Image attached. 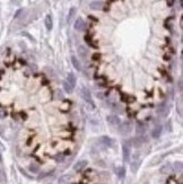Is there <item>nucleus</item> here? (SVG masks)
Masks as SVG:
<instances>
[{
	"label": "nucleus",
	"instance_id": "f257e3e1",
	"mask_svg": "<svg viewBox=\"0 0 183 184\" xmlns=\"http://www.w3.org/2000/svg\"><path fill=\"white\" fill-rule=\"evenodd\" d=\"M80 96L83 97V99H84L88 105H90L92 109L95 107V106H94V101H93L92 95H90V92H89V89H88L87 87H81V89H80Z\"/></svg>",
	"mask_w": 183,
	"mask_h": 184
},
{
	"label": "nucleus",
	"instance_id": "f03ea898",
	"mask_svg": "<svg viewBox=\"0 0 183 184\" xmlns=\"http://www.w3.org/2000/svg\"><path fill=\"white\" fill-rule=\"evenodd\" d=\"M130 155H131V141L130 140H126L122 144V157L124 161H129L130 159Z\"/></svg>",
	"mask_w": 183,
	"mask_h": 184
},
{
	"label": "nucleus",
	"instance_id": "7ed1b4c3",
	"mask_svg": "<svg viewBox=\"0 0 183 184\" xmlns=\"http://www.w3.org/2000/svg\"><path fill=\"white\" fill-rule=\"evenodd\" d=\"M119 132L121 136H128L131 132V124L129 122H123L119 124Z\"/></svg>",
	"mask_w": 183,
	"mask_h": 184
},
{
	"label": "nucleus",
	"instance_id": "20e7f679",
	"mask_svg": "<svg viewBox=\"0 0 183 184\" xmlns=\"http://www.w3.org/2000/svg\"><path fill=\"white\" fill-rule=\"evenodd\" d=\"M85 27H86V24L84 22V19L81 17H78L76 20H75V24H73V28L78 32H83L85 31Z\"/></svg>",
	"mask_w": 183,
	"mask_h": 184
},
{
	"label": "nucleus",
	"instance_id": "39448f33",
	"mask_svg": "<svg viewBox=\"0 0 183 184\" xmlns=\"http://www.w3.org/2000/svg\"><path fill=\"white\" fill-rule=\"evenodd\" d=\"M106 120H107V123L112 125V127H118L120 123H121V120H120V118L118 115H115V114H111V115H109L107 118H106Z\"/></svg>",
	"mask_w": 183,
	"mask_h": 184
},
{
	"label": "nucleus",
	"instance_id": "423d86ee",
	"mask_svg": "<svg viewBox=\"0 0 183 184\" xmlns=\"http://www.w3.org/2000/svg\"><path fill=\"white\" fill-rule=\"evenodd\" d=\"M168 112H170V109H168V106L165 103H162V104L158 105V107H157V114L158 115L165 118L167 114H168Z\"/></svg>",
	"mask_w": 183,
	"mask_h": 184
},
{
	"label": "nucleus",
	"instance_id": "0eeeda50",
	"mask_svg": "<svg viewBox=\"0 0 183 184\" xmlns=\"http://www.w3.org/2000/svg\"><path fill=\"white\" fill-rule=\"evenodd\" d=\"M89 8L92 10H101L104 8V2L101 0H94L89 4Z\"/></svg>",
	"mask_w": 183,
	"mask_h": 184
},
{
	"label": "nucleus",
	"instance_id": "6e6552de",
	"mask_svg": "<svg viewBox=\"0 0 183 184\" xmlns=\"http://www.w3.org/2000/svg\"><path fill=\"white\" fill-rule=\"evenodd\" d=\"M162 130H163V127L162 125H159V124H157V125H155L154 127V129L151 130V137L154 138V139H158L159 137H160V135H162Z\"/></svg>",
	"mask_w": 183,
	"mask_h": 184
},
{
	"label": "nucleus",
	"instance_id": "1a4fd4ad",
	"mask_svg": "<svg viewBox=\"0 0 183 184\" xmlns=\"http://www.w3.org/2000/svg\"><path fill=\"white\" fill-rule=\"evenodd\" d=\"M88 161L87 160H79L78 163H76L75 165H73V169L76 171V172H80V171H83L84 168L87 166Z\"/></svg>",
	"mask_w": 183,
	"mask_h": 184
},
{
	"label": "nucleus",
	"instance_id": "9d476101",
	"mask_svg": "<svg viewBox=\"0 0 183 184\" xmlns=\"http://www.w3.org/2000/svg\"><path fill=\"white\" fill-rule=\"evenodd\" d=\"M145 132H146L145 125H143V123H137V125H136V133H137V136L138 137L145 136Z\"/></svg>",
	"mask_w": 183,
	"mask_h": 184
},
{
	"label": "nucleus",
	"instance_id": "9b49d317",
	"mask_svg": "<svg viewBox=\"0 0 183 184\" xmlns=\"http://www.w3.org/2000/svg\"><path fill=\"white\" fill-rule=\"evenodd\" d=\"M101 142L104 145V146H106V147H112L113 146V140H112L110 137H106V136H103L101 137Z\"/></svg>",
	"mask_w": 183,
	"mask_h": 184
},
{
	"label": "nucleus",
	"instance_id": "f8f14e48",
	"mask_svg": "<svg viewBox=\"0 0 183 184\" xmlns=\"http://www.w3.org/2000/svg\"><path fill=\"white\" fill-rule=\"evenodd\" d=\"M67 82L71 86L72 88L76 86V76L72 73V72H69L68 73V77H67Z\"/></svg>",
	"mask_w": 183,
	"mask_h": 184
},
{
	"label": "nucleus",
	"instance_id": "ddd939ff",
	"mask_svg": "<svg viewBox=\"0 0 183 184\" xmlns=\"http://www.w3.org/2000/svg\"><path fill=\"white\" fill-rule=\"evenodd\" d=\"M78 54H79V56L81 59H86L88 54L87 49L85 48L84 45H79V47H78Z\"/></svg>",
	"mask_w": 183,
	"mask_h": 184
},
{
	"label": "nucleus",
	"instance_id": "4468645a",
	"mask_svg": "<svg viewBox=\"0 0 183 184\" xmlns=\"http://www.w3.org/2000/svg\"><path fill=\"white\" fill-rule=\"evenodd\" d=\"M44 24H45V27H47L48 31H51V30H52L53 23H52V17H51V15H47V16H45Z\"/></svg>",
	"mask_w": 183,
	"mask_h": 184
},
{
	"label": "nucleus",
	"instance_id": "2eb2a0df",
	"mask_svg": "<svg viewBox=\"0 0 183 184\" xmlns=\"http://www.w3.org/2000/svg\"><path fill=\"white\" fill-rule=\"evenodd\" d=\"M71 63L72 66L75 67V69L76 70H78V71H81L83 70V67H81V64H80V62L78 61V59L76 58V56H71Z\"/></svg>",
	"mask_w": 183,
	"mask_h": 184
},
{
	"label": "nucleus",
	"instance_id": "dca6fc26",
	"mask_svg": "<svg viewBox=\"0 0 183 184\" xmlns=\"http://www.w3.org/2000/svg\"><path fill=\"white\" fill-rule=\"evenodd\" d=\"M76 10H77V9L75 8V7L70 8L69 14H68V16H67V22H68V23H71L72 20H73V18L76 16Z\"/></svg>",
	"mask_w": 183,
	"mask_h": 184
},
{
	"label": "nucleus",
	"instance_id": "f3484780",
	"mask_svg": "<svg viewBox=\"0 0 183 184\" xmlns=\"http://www.w3.org/2000/svg\"><path fill=\"white\" fill-rule=\"evenodd\" d=\"M28 171L31 173H39L40 172V166L36 163H32V164L28 165Z\"/></svg>",
	"mask_w": 183,
	"mask_h": 184
},
{
	"label": "nucleus",
	"instance_id": "a211bd4d",
	"mask_svg": "<svg viewBox=\"0 0 183 184\" xmlns=\"http://www.w3.org/2000/svg\"><path fill=\"white\" fill-rule=\"evenodd\" d=\"M160 173L162 174H168V173H171V171H172V166H171V164H165V165H163L162 167H160Z\"/></svg>",
	"mask_w": 183,
	"mask_h": 184
},
{
	"label": "nucleus",
	"instance_id": "6ab92c4d",
	"mask_svg": "<svg viewBox=\"0 0 183 184\" xmlns=\"http://www.w3.org/2000/svg\"><path fill=\"white\" fill-rule=\"evenodd\" d=\"M138 168H139V161H138V160H134V161L131 163V165H130L131 172H132V173H137Z\"/></svg>",
	"mask_w": 183,
	"mask_h": 184
},
{
	"label": "nucleus",
	"instance_id": "aec40b11",
	"mask_svg": "<svg viewBox=\"0 0 183 184\" xmlns=\"http://www.w3.org/2000/svg\"><path fill=\"white\" fill-rule=\"evenodd\" d=\"M174 171L177 173H181L182 172V161H175L174 163Z\"/></svg>",
	"mask_w": 183,
	"mask_h": 184
},
{
	"label": "nucleus",
	"instance_id": "412c9836",
	"mask_svg": "<svg viewBox=\"0 0 183 184\" xmlns=\"http://www.w3.org/2000/svg\"><path fill=\"white\" fill-rule=\"evenodd\" d=\"M64 92H66V93L70 94V93L72 92V89H73V88H72L71 86H70V85H69V84L67 82V81H64Z\"/></svg>",
	"mask_w": 183,
	"mask_h": 184
},
{
	"label": "nucleus",
	"instance_id": "4be33fe9",
	"mask_svg": "<svg viewBox=\"0 0 183 184\" xmlns=\"http://www.w3.org/2000/svg\"><path fill=\"white\" fill-rule=\"evenodd\" d=\"M71 178V175H64V176H61L60 178H59V183H61V184H64V183H67L69 180Z\"/></svg>",
	"mask_w": 183,
	"mask_h": 184
},
{
	"label": "nucleus",
	"instance_id": "5701e85b",
	"mask_svg": "<svg viewBox=\"0 0 183 184\" xmlns=\"http://www.w3.org/2000/svg\"><path fill=\"white\" fill-rule=\"evenodd\" d=\"M117 174H118V176H119L120 178L124 177V175H126V169H124L123 167H119V168H118V172H117Z\"/></svg>",
	"mask_w": 183,
	"mask_h": 184
},
{
	"label": "nucleus",
	"instance_id": "b1692460",
	"mask_svg": "<svg viewBox=\"0 0 183 184\" xmlns=\"http://www.w3.org/2000/svg\"><path fill=\"white\" fill-rule=\"evenodd\" d=\"M0 182H5V175H4L2 171H0Z\"/></svg>",
	"mask_w": 183,
	"mask_h": 184
},
{
	"label": "nucleus",
	"instance_id": "393cba45",
	"mask_svg": "<svg viewBox=\"0 0 183 184\" xmlns=\"http://www.w3.org/2000/svg\"><path fill=\"white\" fill-rule=\"evenodd\" d=\"M56 159H57V161H64V156L61 155V156H56Z\"/></svg>",
	"mask_w": 183,
	"mask_h": 184
},
{
	"label": "nucleus",
	"instance_id": "a878e982",
	"mask_svg": "<svg viewBox=\"0 0 183 184\" xmlns=\"http://www.w3.org/2000/svg\"><path fill=\"white\" fill-rule=\"evenodd\" d=\"M5 116H6V112L2 111V110H0V119H4Z\"/></svg>",
	"mask_w": 183,
	"mask_h": 184
},
{
	"label": "nucleus",
	"instance_id": "bb28decb",
	"mask_svg": "<svg viewBox=\"0 0 183 184\" xmlns=\"http://www.w3.org/2000/svg\"><path fill=\"white\" fill-rule=\"evenodd\" d=\"M166 129L167 130H170V131H172V127H171V121H168L166 123Z\"/></svg>",
	"mask_w": 183,
	"mask_h": 184
},
{
	"label": "nucleus",
	"instance_id": "cd10ccee",
	"mask_svg": "<svg viewBox=\"0 0 183 184\" xmlns=\"http://www.w3.org/2000/svg\"><path fill=\"white\" fill-rule=\"evenodd\" d=\"M179 89H180V90L182 89V80L181 79L179 80Z\"/></svg>",
	"mask_w": 183,
	"mask_h": 184
}]
</instances>
